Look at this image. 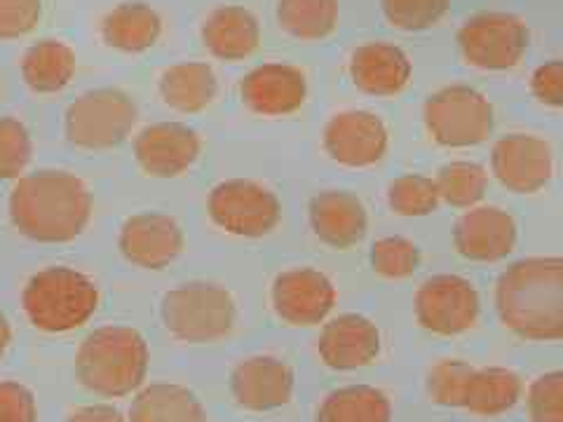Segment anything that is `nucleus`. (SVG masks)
Returning <instances> with one entry per match:
<instances>
[{
	"mask_svg": "<svg viewBox=\"0 0 563 422\" xmlns=\"http://www.w3.org/2000/svg\"><path fill=\"white\" fill-rule=\"evenodd\" d=\"M500 322L526 341H563V256L512 263L496 287Z\"/></svg>",
	"mask_w": 563,
	"mask_h": 422,
	"instance_id": "f257e3e1",
	"label": "nucleus"
},
{
	"mask_svg": "<svg viewBox=\"0 0 563 422\" xmlns=\"http://www.w3.org/2000/svg\"><path fill=\"white\" fill-rule=\"evenodd\" d=\"M92 216V196L76 174L43 169L22 176L10 192V219L29 240H76Z\"/></svg>",
	"mask_w": 563,
	"mask_h": 422,
	"instance_id": "f03ea898",
	"label": "nucleus"
},
{
	"mask_svg": "<svg viewBox=\"0 0 563 422\" xmlns=\"http://www.w3.org/2000/svg\"><path fill=\"white\" fill-rule=\"evenodd\" d=\"M146 338L132 326H101L87 336L76 355V376L101 397H125L139 390L148 374Z\"/></svg>",
	"mask_w": 563,
	"mask_h": 422,
	"instance_id": "7ed1b4c3",
	"label": "nucleus"
},
{
	"mask_svg": "<svg viewBox=\"0 0 563 422\" xmlns=\"http://www.w3.org/2000/svg\"><path fill=\"white\" fill-rule=\"evenodd\" d=\"M29 322L47 333H66L82 326L97 312L99 289L74 268H45L35 273L22 293Z\"/></svg>",
	"mask_w": 563,
	"mask_h": 422,
	"instance_id": "20e7f679",
	"label": "nucleus"
},
{
	"mask_svg": "<svg viewBox=\"0 0 563 422\" xmlns=\"http://www.w3.org/2000/svg\"><path fill=\"white\" fill-rule=\"evenodd\" d=\"M235 320V298L211 281H188L163 298V322L184 343H214L231 336Z\"/></svg>",
	"mask_w": 563,
	"mask_h": 422,
	"instance_id": "39448f33",
	"label": "nucleus"
},
{
	"mask_svg": "<svg viewBox=\"0 0 563 422\" xmlns=\"http://www.w3.org/2000/svg\"><path fill=\"white\" fill-rule=\"evenodd\" d=\"M139 120L134 99L118 87H99L68 106L64 132L70 144L85 151H109L125 141Z\"/></svg>",
	"mask_w": 563,
	"mask_h": 422,
	"instance_id": "423d86ee",
	"label": "nucleus"
},
{
	"mask_svg": "<svg viewBox=\"0 0 563 422\" xmlns=\"http://www.w3.org/2000/svg\"><path fill=\"white\" fill-rule=\"evenodd\" d=\"M422 120L439 146L470 148L486 141L496 125L490 101L470 85H449L428 97Z\"/></svg>",
	"mask_w": 563,
	"mask_h": 422,
	"instance_id": "0eeeda50",
	"label": "nucleus"
},
{
	"mask_svg": "<svg viewBox=\"0 0 563 422\" xmlns=\"http://www.w3.org/2000/svg\"><path fill=\"white\" fill-rule=\"evenodd\" d=\"M455 41L470 66L507 70L523 59L531 33L517 14L479 12L461 26Z\"/></svg>",
	"mask_w": 563,
	"mask_h": 422,
	"instance_id": "6e6552de",
	"label": "nucleus"
},
{
	"mask_svg": "<svg viewBox=\"0 0 563 422\" xmlns=\"http://www.w3.org/2000/svg\"><path fill=\"white\" fill-rule=\"evenodd\" d=\"M211 221L238 237H263L279 223L282 204L275 192L250 179H228L209 192Z\"/></svg>",
	"mask_w": 563,
	"mask_h": 422,
	"instance_id": "1a4fd4ad",
	"label": "nucleus"
},
{
	"mask_svg": "<svg viewBox=\"0 0 563 422\" xmlns=\"http://www.w3.org/2000/svg\"><path fill=\"white\" fill-rule=\"evenodd\" d=\"M416 320L437 336H457L479 320L482 301L474 285L457 275H434L416 291Z\"/></svg>",
	"mask_w": 563,
	"mask_h": 422,
	"instance_id": "9d476101",
	"label": "nucleus"
},
{
	"mask_svg": "<svg viewBox=\"0 0 563 422\" xmlns=\"http://www.w3.org/2000/svg\"><path fill=\"white\" fill-rule=\"evenodd\" d=\"M333 306H336V287L320 270L294 268L279 273L273 281V308L287 324H320Z\"/></svg>",
	"mask_w": 563,
	"mask_h": 422,
	"instance_id": "9b49d317",
	"label": "nucleus"
},
{
	"mask_svg": "<svg viewBox=\"0 0 563 422\" xmlns=\"http://www.w3.org/2000/svg\"><path fill=\"white\" fill-rule=\"evenodd\" d=\"M324 151L345 167H368L383 160L387 151V127L372 111L336 113L322 134Z\"/></svg>",
	"mask_w": 563,
	"mask_h": 422,
	"instance_id": "f8f14e48",
	"label": "nucleus"
},
{
	"mask_svg": "<svg viewBox=\"0 0 563 422\" xmlns=\"http://www.w3.org/2000/svg\"><path fill=\"white\" fill-rule=\"evenodd\" d=\"M496 179L515 192H536L548 186L552 176V148L533 134H507L490 153Z\"/></svg>",
	"mask_w": 563,
	"mask_h": 422,
	"instance_id": "ddd939ff",
	"label": "nucleus"
},
{
	"mask_svg": "<svg viewBox=\"0 0 563 422\" xmlns=\"http://www.w3.org/2000/svg\"><path fill=\"white\" fill-rule=\"evenodd\" d=\"M240 97L246 109L258 115H289L306 103L308 80L303 70L291 64H261L242 78Z\"/></svg>",
	"mask_w": 563,
	"mask_h": 422,
	"instance_id": "4468645a",
	"label": "nucleus"
},
{
	"mask_svg": "<svg viewBox=\"0 0 563 422\" xmlns=\"http://www.w3.org/2000/svg\"><path fill=\"white\" fill-rule=\"evenodd\" d=\"M200 136L181 122H155L134 138V157L139 167L157 179L184 174L200 155Z\"/></svg>",
	"mask_w": 563,
	"mask_h": 422,
	"instance_id": "2eb2a0df",
	"label": "nucleus"
},
{
	"mask_svg": "<svg viewBox=\"0 0 563 422\" xmlns=\"http://www.w3.org/2000/svg\"><path fill=\"white\" fill-rule=\"evenodd\" d=\"M120 252L139 268L163 270L184 252L181 225L165 214L144 211L130 216L120 227Z\"/></svg>",
	"mask_w": 563,
	"mask_h": 422,
	"instance_id": "dca6fc26",
	"label": "nucleus"
},
{
	"mask_svg": "<svg viewBox=\"0 0 563 422\" xmlns=\"http://www.w3.org/2000/svg\"><path fill=\"white\" fill-rule=\"evenodd\" d=\"M231 392L246 411H275L291 401L294 371L277 357H250L233 368Z\"/></svg>",
	"mask_w": 563,
	"mask_h": 422,
	"instance_id": "f3484780",
	"label": "nucleus"
},
{
	"mask_svg": "<svg viewBox=\"0 0 563 422\" xmlns=\"http://www.w3.org/2000/svg\"><path fill=\"white\" fill-rule=\"evenodd\" d=\"M453 244L470 260H500L515 249L517 221L500 207L470 209L453 227Z\"/></svg>",
	"mask_w": 563,
	"mask_h": 422,
	"instance_id": "a211bd4d",
	"label": "nucleus"
},
{
	"mask_svg": "<svg viewBox=\"0 0 563 422\" xmlns=\"http://www.w3.org/2000/svg\"><path fill=\"white\" fill-rule=\"evenodd\" d=\"M317 349H320V357L329 368L355 371V368L376 362L380 352V333L364 314H339L324 324Z\"/></svg>",
	"mask_w": 563,
	"mask_h": 422,
	"instance_id": "6ab92c4d",
	"label": "nucleus"
},
{
	"mask_svg": "<svg viewBox=\"0 0 563 422\" xmlns=\"http://www.w3.org/2000/svg\"><path fill=\"white\" fill-rule=\"evenodd\" d=\"M350 76L357 90L372 97H395L407 90L413 66L407 52L393 43H364L352 52Z\"/></svg>",
	"mask_w": 563,
	"mask_h": 422,
	"instance_id": "aec40b11",
	"label": "nucleus"
},
{
	"mask_svg": "<svg viewBox=\"0 0 563 422\" xmlns=\"http://www.w3.org/2000/svg\"><path fill=\"white\" fill-rule=\"evenodd\" d=\"M314 235L333 249H350L366 235V209L362 200L345 190H324L308 207Z\"/></svg>",
	"mask_w": 563,
	"mask_h": 422,
	"instance_id": "412c9836",
	"label": "nucleus"
},
{
	"mask_svg": "<svg viewBox=\"0 0 563 422\" xmlns=\"http://www.w3.org/2000/svg\"><path fill=\"white\" fill-rule=\"evenodd\" d=\"M205 47L221 62L252 57L261 45V24L252 10L223 5L211 12L202 24Z\"/></svg>",
	"mask_w": 563,
	"mask_h": 422,
	"instance_id": "4be33fe9",
	"label": "nucleus"
},
{
	"mask_svg": "<svg viewBox=\"0 0 563 422\" xmlns=\"http://www.w3.org/2000/svg\"><path fill=\"white\" fill-rule=\"evenodd\" d=\"M523 395V382L519 374L505 366H486L472 368V374L465 382L461 409L496 418L517 407V401Z\"/></svg>",
	"mask_w": 563,
	"mask_h": 422,
	"instance_id": "5701e85b",
	"label": "nucleus"
},
{
	"mask_svg": "<svg viewBox=\"0 0 563 422\" xmlns=\"http://www.w3.org/2000/svg\"><path fill=\"white\" fill-rule=\"evenodd\" d=\"M161 33V14L146 3H122L101 20L103 43L113 49L130 52V55L151 49Z\"/></svg>",
	"mask_w": 563,
	"mask_h": 422,
	"instance_id": "b1692460",
	"label": "nucleus"
},
{
	"mask_svg": "<svg viewBox=\"0 0 563 422\" xmlns=\"http://www.w3.org/2000/svg\"><path fill=\"white\" fill-rule=\"evenodd\" d=\"M130 422H207V413L188 387L153 382L134 397Z\"/></svg>",
	"mask_w": 563,
	"mask_h": 422,
	"instance_id": "393cba45",
	"label": "nucleus"
},
{
	"mask_svg": "<svg viewBox=\"0 0 563 422\" xmlns=\"http://www.w3.org/2000/svg\"><path fill=\"white\" fill-rule=\"evenodd\" d=\"M219 82L211 66L184 62L169 66L161 78V95L167 106L181 113H200L217 99Z\"/></svg>",
	"mask_w": 563,
	"mask_h": 422,
	"instance_id": "a878e982",
	"label": "nucleus"
},
{
	"mask_svg": "<svg viewBox=\"0 0 563 422\" xmlns=\"http://www.w3.org/2000/svg\"><path fill=\"white\" fill-rule=\"evenodd\" d=\"M76 76V52L59 41H41L22 57V78L38 95H55Z\"/></svg>",
	"mask_w": 563,
	"mask_h": 422,
	"instance_id": "bb28decb",
	"label": "nucleus"
},
{
	"mask_svg": "<svg viewBox=\"0 0 563 422\" xmlns=\"http://www.w3.org/2000/svg\"><path fill=\"white\" fill-rule=\"evenodd\" d=\"M317 422H393V407L372 385H347L324 397Z\"/></svg>",
	"mask_w": 563,
	"mask_h": 422,
	"instance_id": "cd10ccee",
	"label": "nucleus"
},
{
	"mask_svg": "<svg viewBox=\"0 0 563 422\" xmlns=\"http://www.w3.org/2000/svg\"><path fill=\"white\" fill-rule=\"evenodd\" d=\"M277 22L294 38L322 41L336 31L339 0H279Z\"/></svg>",
	"mask_w": 563,
	"mask_h": 422,
	"instance_id": "c85d7f7f",
	"label": "nucleus"
},
{
	"mask_svg": "<svg viewBox=\"0 0 563 422\" xmlns=\"http://www.w3.org/2000/svg\"><path fill=\"white\" fill-rule=\"evenodd\" d=\"M434 184L439 190V198H442L446 204L457 209H470L484 200L488 174L477 163L457 160L439 169Z\"/></svg>",
	"mask_w": 563,
	"mask_h": 422,
	"instance_id": "c756f323",
	"label": "nucleus"
},
{
	"mask_svg": "<svg viewBox=\"0 0 563 422\" xmlns=\"http://www.w3.org/2000/svg\"><path fill=\"white\" fill-rule=\"evenodd\" d=\"M387 202L399 216H428L437 211L442 198L430 176L404 174L387 188Z\"/></svg>",
	"mask_w": 563,
	"mask_h": 422,
	"instance_id": "7c9ffc66",
	"label": "nucleus"
},
{
	"mask_svg": "<svg viewBox=\"0 0 563 422\" xmlns=\"http://www.w3.org/2000/svg\"><path fill=\"white\" fill-rule=\"evenodd\" d=\"M385 20L399 31H426L449 12L451 0H380Z\"/></svg>",
	"mask_w": 563,
	"mask_h": 422,
	"instance_id": "2f4dec72",
	"label": "nucleus"
},
{
	"mask_svg": "<svg viewBox=\"0 0 563 422\" xmlns=\"http://www.w3.org/2000/svg\"><path fill=\"white\" fill-rule=\"evenodd\" d=\"M372 268L387 279H404L420 266L418 246L407 237H383L372 246Z\"/></svg>",
	"mask_w": 563,
	"mask_h": 422,
	"instance_id": "473e14b6",
	"label": "nucleus"
},
{
	"mask_svg": "<svg viewBox=\"0 0 563 422\" xmlns=\"http://www.w3.org/2000/svg\"><path fill=\"white\" fill-rule=\"evenodd\" d=\"M31 134L14 118H0V181L16 179L31 163Z\"/></svg>",
	"mask_w": 563,
	"mask_h": 422,
	"instance_id": "72a5a7b5",
	"label": "nucleus"
},
{
	"mask_svg": "<svg viewBox=\"0 0 563 422\" xmlns=\"http://www.w3.org/2000/svg\"><path fill=\"white\" fill-rule=\"evenodd\" d=\"M472 364L463 359H444L437 366H432V371L428 376V392L430 399L439 407H449V409H461L463 401V390L465 382L472 374Z\"/></svg>",
	"mask_w": 563,
	"mask_h": 422,
	"instance_id": "f704fd0d",
	"label": "nucleus"
},
{
	"mask_svg": "<svg viewBox=\"0 0 563 422\" xmlns=\"http://www.w3.org/2000/svg\"><path fill=\"white\" fill-rule=\"evenodd\" d=\"M526 407L533 422H563V371L536 378L526 392Z\"/></svg>",
	"mask_w": 563,
	"mask_h": 422,
	"instance_id": "c9c22d12",
	"label": "nucleus"
},
{
	"mask_svg": "<svg viewBox=\"0 0 563 422\" xmlns=\"http://www.w3.org/2000/svg\"><path fill=\"white\" fill-rule=\"evenodd\" d=\"M41 12V0H0V41H14L31 33Z\"/></svg>",
	"mask_w": 563,
	"mask_h": 422,
	"instance_id": "e433bc0d",
	"label": "nucleus"
},
{
	"mask_svg": "<svg viewBox=\"0 0 563 422\" xmlns=\"http://www.w3.org/2000/svg\"><path fill=\"white\" fill-rule=\"evenodd\" d=\"M0 422H38L35 397L22 382H0Z\"/></svg>",
	"mask_w": 563,
	"mask_h": 422,
	"instance_id": "4c0bfd02",
	"label": "nucleus"
},
{
	"mask_svg": "<svg viewBox=\"0 0 563 422\" xmlns=\"http://www.w3.org/2000/svg\"><path fill=\"white\" fill-rule=\"evenodd\" d=\"M531 92L542 106L563 109V59L544 62L533 70Z\"/></svg>",
	"mask_w": 563,
	"mask_h": 422,
	"instance_id": "58836bf2",
	"label": "nucleus"
},
{
	"mask_svg": "<svg viewBox=\"0 0 563 422\" xmlns=\"http://www.w3.org/2000/svg\"><path fill=\"white\" fill-rule=\"evenodd\" d=\"M66 422H128L118 409L106 407V403H95V407H82L76 409L68 415Z\"/></svg>",
	"mask_w": 563,
	"mask_h": 422,
	"instance_id": "ea45409f",
	"label": "nucleus"
},
{
	"mask_svg": "<svg viewBox=\"0 0 563 422\" xmlns=\"http://www.w3.org/2000/svg\"><path fill=\"white\" fill-rule=\"evenodd\" d=\"M10 341H12V329H10V322H8V316H5L3 312H0V357H3V352L8 349Z\"/></svg>",
	"mask_w": 563,
	"mask_h": 422,
	"instance_id": "a19ab883",
	"label": "nucleus"
}]
</instances>
